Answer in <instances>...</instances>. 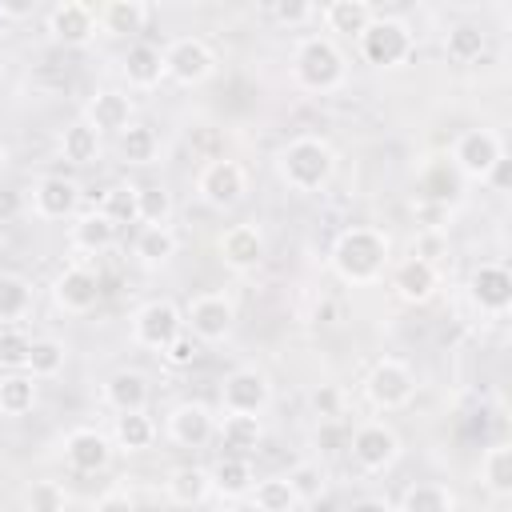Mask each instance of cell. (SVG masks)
I'll list each match as a JSON object with an SVG mask.
<instances>
[{
	"instance_id": "cell-46",
	"label": "cell",
	"mask_w": 512,
	"mask_h": 512,
	"mask_svg": "<svg viewBox=\"0 0 512 512\" xmlns=\"http://www.w3.org/2000/svg\"><path fill=\"white\" fill-rule=\"evenodd\" d=\"M32 352V336L20 332V324H4L0 328V364L4 368H24Z\"/></svg>"
},
{
	"instance_id": "cell-30",
	"label": "cell",
	"mask_w": 512,
	"mask_h": 512,
	"mask_svg": "<svg viewBox=\"0 0 512 512\" xmlns=\"http://www.w3.org/2000/svg\"><path fill=\"white\" fill-rule=\"evenodd\" d=\"M216 436H220V448H228V456H244V452H252L264 440V428H260V416H232V412H224L220 424H216Z\"/></svg>"
},
{
	"instance_id": "cell-16",
	"label": "cell",
	"mask_w": 512,
	"mask_h": 512,
	"mask_svg": "<svg viewBox=\"0 0 512 512\" xmlns=\"http://www.w3.org/2000/svg\"><path fill=\"white\" fill-rule=\"evenodd\" d=\"M216 436V416L200 400H184L168 412V440L180 448H204Z\"/></svg>"
},
{
	"instance_id": "cell-2",
	"label": "cell",
	"mask_w": 512,
	"mask_h": 512,
	"mask_svg": "<svg viewBox=\"0 0 512 512\" xmlns=\"http://www.w3.org/2000/svg\"><path fill=\"white\" fill-rule=\"evenodd\" d=\"M276 172L300 196L320 192L336 176V148L324 136H296L276 152Z\"/></svg>"
},
{
	"instance_id": "cell-17",
	"label": "cell",
	"mask_w": 512,
	"mask_h": 512,
	"mask_svg": "<svg viewBox=\"0 0 512 512\" xmlns=\"http://www.w3.org/2000/svg\"><path fill=\"white\" fill-rule=\"evenodd\" d=\"M468 296L480 312L488 316H504L512 304V272L504 264H480L468 280Z\"/></svg>"
},
{
	"instance_id": "cell-8",
	"label": "cell",
	"mask_w": 512,
	"mask_h": 512,
	"mask_svg": "<svg viewBox=\"0 0 512 512\" xmlns=\"http://www.w3.org/2000/svg\"><path fill=\"white\" fill-rule=\"evenodd\" d=\"M236 324V304L224 292H200L184 308V332H192L200 344H220L228 340Z\"/></svg>"
},
{
	"instance_id": "cell-19",
	"label": "cell",
	"mask_w": 512,
	"mask_h": 512,
	"mask_svg": "<svg viewBox=\"0 0 512 512\" xmlns=\"http://www.w3.org/2000/svg\"><path fill=\"white\" fill-rule=\"evenodd\" d=\"M64 460L72 472H84V476L100 472L112 460V436H104L96 428H76L64 436Z\"/></svg>"
},
{
	"instance_id": "cell-35",
	"label": "cell",
	"mask_w": 512,
	"mask_h": 512,
	"mask_svg": "<svg viewBox=\"0 0 512 512\" xmlns=\"http://www.w3.org/2000/svg\"><path fill=\"white\" fill-rule=\"evenodd\" d=\"M32 312V284L20 272H0V324H20Z\"/></svg>"
},
{
	"instance_id": "cell-10",
	"label": "cell",
	"mask_w": 512,
	"mask_h": 512,
	"mask_svg": "<svg viewBox=\"0 0 512 512\" xmlns=\"http://www.w3.org/2000/svg\"><path fill=\"white\" fill-rule=\"evenodd\" d=\"M216 72V52L200 40V36H176L168 48H164V76L184 84V88H196L204 84L208 76Z\"/></svg>"
},
{
	"instance_id": "cell-5",
	"label": "cell",
	"mask_w": 512,
	"mask_h": 512,
	"mask_svg": "<svg viewBox=\"0 0 512 512\" xmlns=\"http://www.w3.org/2000/svg\"><path fill=\"white\" fill-rule=\"evenodd\" d=\"M348 452H352V460H356L360 472L380 476V472H388V468L400 460V436H396V428L384 424V420H364V424L352 428Z\"/></svg>"
},
{
	"instance_id": "cell-11",
	"label": "cell",
	"mask_w": 512,
	"mask_h": 512,
	"mask_svg": "<svg viewBox=\"0 0 512 512\" xmlns=\"http://www.w3.org/2000/svg\"><path fill=\"white\" fill-rule=\"evenodd\" d=\"M196 192L208 208H236L248 192V172L240 160H208L196 176Z\"/></svg>"
},
{
	"instance_id": "cell-37",
	"label": "cell",
	"mask_w": 512,
	"mask_h": 512,
	"mask_svg": "<svg viewBox=\"0 0 512 512\" xmlns=\"http://www.w3.org/2000/svg\"><path fill=\"white\" fill-rule=\"evenodd\" d=\"M484 48H488L484 28H480V24H468V20L452 24L448 36H444V52H448V60H456V64H472V60H480Z\"/></svg>"
},
{
	"instance_id": "cell-29",
	"label": "cell",
	"mask_w": 512,
	"mask_h": 512,
	"mask_svg": "<svg viewBox=\"0 0 512 512\" xmlns=\"http://www.w3.org/2000/svg\"><path fill=\"white\" fill-rule=\"evenodd\" d=\"M324 28L328 32H340V36H360L368 24H372V16H376V8L368 4V0H332V4H324Z\"/></svg>"
},
{
	"instance_id": "cell-1",
	"label": "cell",
	"mask_w": 512,
	"mask_h": 512,
	"mask_svg": "<svg viewBox=\"0 0 512 512\" xmlns=\"http://www.w3.org/2000/svg\"><path fill=\"white\" fill-rule=\"evenodd\" d=\"M332 272L352 284V288H364V284H376L392 260V240L380 232V228H368V224H352L336 236L332 252Z\"/></svg>"
},
{
	"instance_id": "cell-53",
	"label": "cell",
	"mask_w": 512,
	"mask_h": 512,
	"mask_svg": "<svg viewBox=\"0 0 512 512\" xmlns=\"http://www.w3.org/2000/svg\"><path fill=\"white\" fill-rule=\"evenodd\" d=\"M508 164H512V160H500V164L488 172V180H484V184H492L496 192H508V180H512V176H508Z\"/></svg>"
},
{
	"instance_id": "cell-47",
	"label": "cell",
	"mask_w": 512,
	"mask_h": 512,
	"mask_svg": "<svg viewBox=\"0 0 512 512\" xmlns=\"http://www.w3.org/2000/svg\"><path fill=\"white\" fill-rule=\"evenodd\" d=\"M200 352H204V344H200L192 332H180V336H176L160 356H164V364H168V368H192V364L200 360Z\"/></svg>"
},
{
	"instance_id": "cell-55",
	"label": "cell",
	"mask_w": 512,
	"mask_h": 512,
	"mask_svg": "<svg viewBox=\"0 0 512 512\" xmlns=\"http://www.w3.org/2000/svg\"><path fill=\"white\" fill-rule=\"evenodd\" d=\"M352 512H396V508H392L384 496H364V500L352 504Z\"/></svg>"
},
{
	"instance_id": "cell-6",
	"label": "cell",
	"mask_w": 512,
	"mask_h": 512,
	"mask_svg": "<svg viewBox=\"0 0 512 512\" xmlns=\"http://www.w3.org/2000/svg\"><path fill=\"white\" fill-rule=\"evenodd\" d=\"M364 396L376 412H396L416 396V372L404 360L384 356V360L372 364V372L364 380Z\"/></svg>"
},
{
	"instance_id": "cell-22",
	"label": "cell",
	"mask_w": 512,
	"mask_h": 512,
	"mask_svg": "<svg viewBox=\"0 0 512 512\" xmlns=\"http://www.w3.org/2000/svg\"><path fill=\"white\" fill-rule=\"evenodd\" d=\"M164 496H168L176 508H196V504H204V500L212 496V476H208V468H200V464H180V468H172L168 480H164Z\"/></svg>"
},
{
	"instance_id": "cell-7",
	"label": "cell",
	"mask_w": 512,
	"mask_h": 512,
	"mask_svg": "<svg viewBox=\"0 0 512 512\" xmlns=\"http://www.w3.org/2000/svg\"><path fill=\"white\" fill-rule=\"evenodd\" d=\"M504 160V140L492 132V128H468V132H460L456 136V144H452V168L460 172V176H468V180H488V172L496 168Z\"/></svg>"
},
{
	"instance_id": "cell-26",
	"label": "cell",
	"mask_w": 512,
	"mask_h": 512,
	"mask_svg": "<svg viewBox=\"0 0 512 512\" xmlns=\"http://www.w3.org/2000/svg\"><path fill=\"white\" fill-rule=\"evenodd\" d=\"M96 24L108 36H136L148 24V4L144 0H108L104 8H96Z\"/></svg>"
},
{
	"instance_id": "cell-49",
	"label": "cell",
	"mask_w": 512,
	"mask_h": 512,
	"mask_svg": "<svg viewBox=\"0 0 512 512\" xmlns=\"http://www.w3.org/2000/svg\"><path fill=\"white\" fill-rule=\"evenodd\" d=\"M340 404H344V396H340L336 384H320V388L312 392V408L320 412V420H336V416H340Z\"/></svg>"
},
{
	"instance_id": "cell-25",
	"label": "cell",
	"mask_w": 512,
	"mask_h": 512,
	"mask_svg": "<svg viewBox=\"0 0 512 512\" xmlns=\"http://www.w3.org/2000/svg\"><path fill=\"white\" fill-rule=\"evenodd\" d=\"M208 476H212V492L224 496V500H240L256 484V472H252L248 456H228V452L208 468Z\"/></svg>"
},
{
	"instance_id": "cell-50",
	"label": "cell",
	"mask_w": 512,
	"mask_h": 512,
	"mask_svg": "<svg viewBox=\"0 0 512 512\" xmlns=\"http://www.w3.org/2000/svg\"><path fill=\"white\" fill-rule=\"evenodd\" d=\"M440 252H444V232H420V240L412 244V256H420L428 264H436Z\"/></svg>"
},
{
	"instance_id": "cell-28",
	"label": "cell",
	"mask_w": 512,
	"mask_h": 512,
	"mask_svg": "<svg viewBox=\"0 0 512 512\" xmlns=\"http://www.w3.org/2000/svg\"><path fill=\"white\" fill-rule=\"evenodd\" d=\"M176 248H180V240H176L172 224H148V228L136 232V244H132L136 260H140L144 268H160V264H168V260L176 256Z\"/></svg>"
},
{
	"instance_id": "cell-24",
	"label": "cell",
	"mask_w": 512,
	"mask_h": 512,
	"mask_svg": "<svg viewBox=\"0 0 512 512\" xmlns=\"http://www.w3.org/2000/svg\"><path fill=\"white\" fill-rule=\"evenodd\" d=\"M124 80L132 88H140V92L156 88L164 80V52L156 44H148V40L128 44V52H124Z\"/></svg>"
},
{
	"instance_id": "cell-14",
	"label": "cell",
	"mask_w": 512,
	"mask_h": 512,
	"mask_svg": "<svg viewBox=\"0 0 512 512\" xmlns=\"http://www.w3.org/2000/svg\"><path fill=\"white\" fill-rule=\"evenodd\" d=\"M52 300L60 312L68 316H84L100 304V276L84 264H68L56 280H52Z\"/></svg>"
},
{
	"instance_id": "cell-52",
	"label": "cell",
	"mask_w": 512,
	"mask_h": 512,
	"mask_svg": "<svg viewBox=\"0 0 512 512\" xmlns=\"http://www.w3.org/2000/svg\"><path fill=\"white\" fill-rule=\"evenodd\" d=\"M20 216V192L16 188H0V224Z\"/></svg>"
},
{
	"instance_id": "cell-3",
	"label": "cell",
	"mask_w": 512,
	"mask_h": 512,
	"mask_svg": "<svg viewBox=\"0 0 512 512\" xmlns=\"http://www.w3.org/2000/svg\"><path fill=\"white\" fill-rule=\"evenodd\" d=\"M292 76L308 92H336L348 76V60L332 36H304L292 52Z\"/></svg>"
},
{
	"instance_id": "cell-36",
	"label": "cell",
	"mask_w": 512,
	"mask_h": 512,
	"mask_svg": "<svg viewBox=\"0 0 512 512\" xmlns=\"http://www.w3.org/2000/svg\"><path fill=\"white\" fill-rule=\"evenodd\" d=\"M116 148H120V160H124V164H152L156 152H160V136H156V128L132 120V124L116 136Z\"/></svg>"
},
{
	"instance_id": "cell-40",
	"label": "cell",
	"mask_w": 512,
	"mask_h": 512,
	"mask_svg": "<svg viewBox=\"0 0 512 512\" xmlns=\"http://www.w3.org/2000/svg\"><path fill=\"white\" fill-rule=\"evenodd\" d=\"M36 408V380L28 372H12L0 380V412L4 416H24Z\"/></svg>"
},
{
	"instance_id": "cell-41",
	"label": "cell",
	"mask_w": 512,
	"mask_h": 512,
	"mask_svg": "<svg viewBox=\"0 0 512 512\" xmlns=\"http://www.w3.org/2000/svg\"><path fill=\"white\" fill-rule=\"evenodd\" d=\"M64 360H68V348L60 340H52V336H40V340H32V352H28L24 372L32 380H48V376H56L64 368Z\"/></svg>"
},
{
	"instance_id": "cell-27",
	"label": "cell",
	"mask_w": 512,
	"mask_h": 512,
	"mask_svg": "<svg viewBox=\"0 0 512 512\" xmlns=\"http://www.w3.org/2000/svg\"><path fill=\"white\" fill-rule=\"evenodd\" d=\"M116 232H120V228H116L100 208H92V212L76 216V224H72V248H76V252H88V256L108 252V248L116 244Z\"/></svg>"
},
{
	"instance_id": "cell-4",
	"label": "cell",
	"mask_w": 512,
	"mask_h": 512,
	"mask_svg": "<svg viewBox=\"0 0 512 512\" xmlns=\"http://www.w3.org/2000/svg\"><path fill=\"white\" fill-rule=\"evenodd\" d=\"M356 48L364 56V64L372 68H396L412 56L416 40H412V28L400 20V16H372V24L356 36Z\"/></svg>"
},
{
	"instance_id": "cell-13",
	"label": "cell",
	"mask_w": 512,
	"mask_h": 512,
	"mask_svg": "<svg viewBox=\"0 0 512 512\" xmlns=\"http://www.w3.org/2000/svg\"><path fill=\"white\" fill-rule=\"evenodd\" d=\"M216 256L236 276L256 272L264 264V236H260V228L256 224H232V228H224L220 240H216Z\"/></svg>"
},
{
	"instance_id": "cell-38",
	"label": "cell",
	"mask_w": 512,
	"mask_h": 512,
	"mask_svg": "<svg viewBox=\"0 0 512 512\" xmlns=\"http://www.w3.org/2000/svg\"><path fill=\"white\" fill-rule=\"evenodd\" d=\"M480 480L492 496H512V448L508 444H492L480 456Z\"/></svg>"
},
{
	"instance_id": "cell-56",
	"label": "cell",
	"mask_w": 512,
	"mask_h": 512,
	"mask_svg": "<svg viewBox=\"0 0 512 512\" xmlns=\"http://www.w3.org/2000/svg\"><path fill=\"white\" fill-rule=\"evenodd\" d=\"M4 160H8V152H4V144H0V168H4Z\"/></svg>"
},
{
	"instance_id": "cell-21",
	"label": "cell",
	"mask_w": 512,
	"mask_h": 512,
	"mask_svg": "<svg viewBox=\"0 0 512 512\" xmlns=\"http://www.w3.org/2000/svg\"><path fill=\"white\" fill-rule=\"evenodd\" d=\"M80 204V184L68 176H44L32 188V208L40 220H68Z\"/></svg>"
},
{
	"instance_id": "cell-39",
	"label": "cell",
	"mask_w": 512,
	"mask_h": 512,
	"mask_svg": "<svg viewBox=\"0 0 512 512\" xmlns=\"http://www.w3.org/2000/svg\"><path fill=\"white\" fill-rule=\"evenodd\" d=\"M100 212L120 228V224H136L140 220V184H112L100 200Z\"/></svg>"
},
{
	"instance_id": "cell-9",
	"label": "cell",
	"mask_w": 512,
	"mask_h": 512,
	"mask_svg": "<svg viewBox=\"0 0 512 512\" xmlns=\"http://www.w3.org/2000/svg\"><path fill=\"white\" fill-rule=\"evenodd\" d=\"M184 332V312L172 300H148L132 312V340L148 352H164Z\"/></svg>"
},
{
	"instance_id": "cell-20",
	"label": "cell",
	"mask_w": 512,
	"mask_h": 512,
	"mask_svg": "<svg viewBox=\"0 0 512 512\" xmlns=\"http://www.w3.org/2000/svg\"><path fill=\"white\" fill-rule=\"evenodd\" d=\"M392 288L404 304H428L440 288V272H436V264H428L420 256H408L392 268Z\"/></svg>"
},
{
	"instance_id": "cell-15",
	"label": "cell",
	"mask_w": 512,
	"mask_h": 512,
	"mask_svg": "<svg viewBox=\"0 0 512 512\" xmlns=\"http://www.w3.org/2000/svg\"><path fill=\"white\" fill-rule=\"evenodd\" d=\"M96 8L84 4V0H60L52 12H48V32L56 44L64 48H84L96 40Z\"/></svg>"
},
{
	"instance_id": "cell-34",
	"label": "cell",
	"mask_w": 512,
	"mask_h": 512,
	"mask_svg": "<svg viewBox=\"0 0 512 512\" xmlns=\"http://www.w3.org/2000/svg\"><path fill=\"white\" fill-rule=\"evenodd\" d=\"M248 500H252L256 512H296L300 508L288 476H264V480H256L252 492H248Z\"/></svg>"
},
{
	"instance_id": "cell-44",
	"label": "cell",
	"mask_w": 512,
	"mask_h": 512,
	"mask_svg": "<svg viewBox=\"0 0 512 512\" xmlns=\"http://www.w3.org/2000/svg\"><path fill=\"white\" fill-rule=\"evenodd\" d=\"M288 484H292V492H296V500H300V504H312V500H320V496H324L328 476H324V468H320V464L304 460V464H296V468L288 472Z\"/></svg>"
},
{
	"instance_id": "cell-45",
	"label": "cell",
	"mask_w": 512,
	"mask_h": 512,
	"mask_svg": "<svg viewBox=\"0 0 512 512\" xmlns=\"http://www.w3.org/2000/svg\"><path fill=\"white\" fill-rule=\"evenodd\" d=\"M172 220V192L160 184L140 188V224H168Z\"/></svg>"
},
{
	"instance_id": "cell-12",
	"label": "cell",
	"mask_w": 512,
	"mask_h": 512,
	"mask_svg": "<svg viewBox=\"0 0 512 512\" xmlns=\"http://www.w3.org/2000/svg\"><path fill=\"white\" fill-rule=\"evenodd\" d=\"M272 404V380L260 368H236L220 384V408L232 416H260Z\"/></svg>"
},
{
	"instance_id": "cell-48",
	"label": "cell",
	"mask_w": 512,
	"mask_h": 512,
	"mask_svg": "<svg viewBox=\"0 0 512 512\" xmlns=\"http://www.w3.org/2000/svg\"><path fill=\"white\" fill-rule=\"evenodd\" d=\"M272 16H276L280 24H288V28H300V24H308V20L316 16V8L304 4V0H276V4H272Z\"/></svg>"
},
{
	"instance_id": "cell-32",
	"label": "cell",
	"mask_w": 512,
	"mask_h": 512,
	"mask_svg": "<svg viewBox=\"0 0 512 512\" xmlns=\"http://www.w3.org/2000/svg\"><path fill=\"white\" fill-rule=\"evenodd\" d=\"M60 156H64L68 164H76V168L96 164V160H100V132H96L92 124H84V120H72V124L60 132Z\"/></svg>"
},
{
	"instance_id": "cell-31",
	"label": "cell",
	"mask_w": 512,
	"mask_h": 512,
	"mask_svg": "<svg viewBox=\"0 0 512 512\" xmlns=\"http://www.w3.org/2000/svg\"><path fill=\"white\" fill-rule=\"evenodd\" d=\"M156 440V424L148 412H116V424H112V448L120 452H144L152 448Z\"/></svg>"
},
{
	"instance_id": "cell-43",
	"label": "cell",
	"mask_w": 512,
	"mask_h": 512,
	"mask_svg": "<svg viewBox=\"0 0 512 512\" xmlns=\"http://www.w3.org/2000/svg\"><path fill=\"white\" fill-rule=\"evenodd\" d=\"M24 508L28 512H64L68 508V492L60 480H32L24 492Z\"/></svg>"
},
{
	"instance_id": "cell-51",
	"label": "cell",
	"mask_w": 512,
	"mask_h": 512,
	"mask_svg": "<svg viewBox=\"0 0 512 512\" xmlns=\"http://www.w3.org/2000/svg\"><path fill=\"white\" fill-rule=\"evenodd\" d=\"M92 512H136V508H132V496H128V492L112 488V492H104V496L96 500V508H92Z\"/></svg>"
},
{
	"instance_id": "cell-54",
	"label": "cell",
	"mask_w": 512,
	"mask_h": 512,
	"mask_svg": "<svg viewBox=\"0 0 512 512\" xmlns=\"http://www.w3.org/2000/svg\"><path fill=\"white\" fill-rule=\"evenodd\" d=\"M32 12V4L28 0H0V20L8 16V20H20V16H28Z\"/></svg>"
},
{
	"instance_id": "cell-23",
	"label": "cell",
	"mask_w": 512,
	"mask_h": 512,
	"mask_svg": "<svg viewBox=\"0 0 512 512\" xmlns=\"http://www.w3.org/2000/svg\"><path fill=\"white\" fill-rule=\"evenodd\" d=\"M104 404L112 412H144L148 404V376L136 368H120L104 380Z\"/></svg>"
},
{
	"instance_id": "cell-33",
	"label": "cell",
	"mask_w": 512,
	"mask_h": 512,
	"mask_svg": "<svg viewBox=\"0 0 512 512\" xmlns=\"http://www.w3.org/2000/svg\"><path fill=\"white\" fill-rule=\"evenodd\" d=\"M396 512H456V496L436 480H416L404 488Z\"/></svg>"
},
{
	"instance_id": "cell-18",
	"label": "cell",
	"mask_w": 512,
	"mask_h": 512,
	"mask_svg": "<svg viewBox=\"0 0 512 512\" xmlns=\"http://www.w3.org/2000/svg\"><path fill=\"white\" fill-rule=\"evenodd\" d=\"M84 124H92L100 136H120L132 124V100L120 88H100L88 104H84Z\"/></svg>"
},
{
	"instance_id": "cell-42",
	"label": "cell",
	"mask_w": 512,
	"mask_h": 512,
	"mask_svg": "<svg viewBox=\"0 0 512 512\" xmlns=\"http://www.w3.org/2000/svg\"><path fill=\"white\" fill-rule=\"evenodd\" d=\"M456 176H460V172H456L448 160H436V164L424 172V200H432V204H444V208H448V200L460 192Z\"/></svg>"
}]
</instances>
